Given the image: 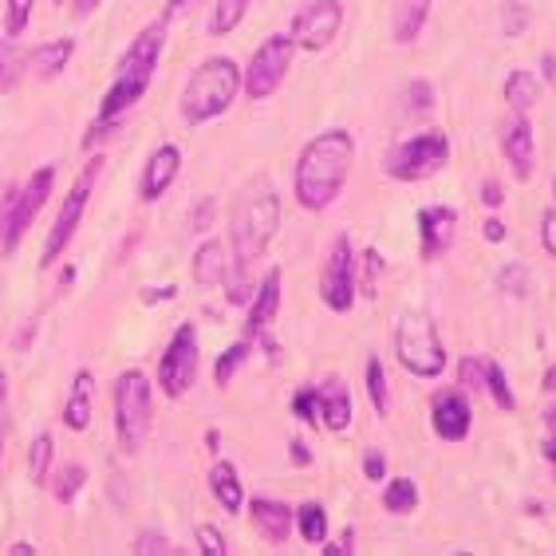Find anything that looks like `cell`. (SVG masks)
I'll return each instance as SVG.
<instances>
[{
    "label": "cell",
    "instance_id": "cell-8",
    "mask_svg": "<svg viewBox=\"0 0 556 556\" xmlns=\"http://www.w3.org/2000/svg\"><path fill=\"white\" fill-rule=\"evenodd\" d=\"M99 170H103V159L96 154V162H87L84 170H79V178H75V186L67 190L64 210H60L52 233L43 241V253H40L43 268L55 265V261L64 257V249L75 241V229H79V222H84V214H87V202H91V190H96V182H99Z\"/></svg>",
    "mask_w": 556,
    "mask_h": 556
},
{
    "label": "cell",
    "instance_id": "cell-57",
    "mask_svg": "<svg viewBox=\"0 0 556 556\" xmlns=\"http://www.w3.org/2000/svg\"><path fill=\"white\" fill-rule=\"evenodd\" d=\"M9 553L12 556H36V545H33V541H16V545H12Z\"/></svg>",
    "mask_w": 556,
    "mask_h": 556
},
{
    "label": "cell",
    "instance_id": "cell-26",
    "mask_svg": "<svg viewBox=\"0 0 556 556\" xmlns=\"http://www.w3.org/2000/svg\"><path fill=\"white\" fill-rule=\"evenodd\" d=\"M536 99H541V84H536V75L514 72L509 79H505V103H509L517 115H525L529 108H536Z\"/></svg>",
    "mask_w": 556,
    "mask_h": 556
},
{
    "label": "cell",
    "instance_id": "cell-14",
    "mask_svg": "<svg viewBox=\"0 0 556 556\" xmlns=\"http://www.w3.org/2000/svg\"><path fill=\"white\" fill-rule=\"evenodd\" d=\"M454 233H458V214L450 205H427L418 214V237H422V257H442L450 245H454Z\"/></svg>",
    "mask_w": 556,
    "mask_h": 556
},
{
    "label": "cell",
    "instance_id": "cell-27",
    "mask_svg": "<svg viewBox=\"0 0 556 556\" xmlns=\"http://www.w3.org/2000/svg\"><path fill=\"white\" fill-rule=\"evenodd\" d=\"M296 529L300 536L308 541V545H324L328 541V514H324V505L308 502L296 509Z\"/></svg>",
    "mask_w": 556,
    "mask_h": 556
},
{
    "label": "cell",
    "instance_id": "cell-34",
    "mask_svg": "<svg viewBox=\"0 0 556 556\" xmlns=\"http://www.w3.org/2000/svg\"><path fill=\"white\" fill-rule=\"evenodd\" d=\"M84 485H87V470H84V466H64V470L55 473V482H52L55 502L72 505L75 497H79V490H84Z\"/></svg>",
    "mask_w": 556,
    "mask_h": 556
},
{
    "label": "cell",
    "instance_id": "cell-43",
    "mask_svg": "<svg viewBox=\"0 0 556 556\" xmlns=\"http://www.w3.org/2000/svg\"><path fill=\"white\" fill-rule=\"evenodd\" d=\"M462 383L473 387V391H482L485 387V359H462Z\"/></svg>",
    "mask_w": 556,
    "mask_h": 556
},
{
    "label": "cell",
    "instance_id": "cell-12",
    "mask_svg": "<svg viewBox=\"0 0 556 556\" xmlns=\"http://www.w3.org/2000/svg\"><path fill=\"white\" fill-rule=\"evenodd\" d=\"M343 28V4L340 0H308L292 21V43L304 52H324Z\"/></svg>",
    "mask_w": 556,
    "mask_h": 556
},
{
    "label": "cell",
    "instance_id": "cell-36",
    "mask_svg": "<svg viewBox=\"0 0 556 556\" xmlns=\"http://www.w3.org/2000/svg\"><path fill=\"white\" fill-rule=\"evenodd\" d=\"M36 0H4V33L21 36L28 24H33Z\"/></svg>",
    "mask_w": 556,
    "mask_h": 556
},
{
    "label": "cell",
    "instance_id": "cell-19",
    "mask_svg": "<svg viewBox=\"0 0 556 556\" xmlns=\"http://www.w3.org/2000/svg\"><path fill=\"white\" fill-rule=\"evenodd\" d=\"M502 150L509 166H514V178L517 182H529L533 178V154H536V139H533V127H529V118L517 115L509 127H505V139Z\"/></svg>",
    "mask_w": 556,
    "mask_h": 556
},
{
    "label": "cell",
    "instance_id": "cell-15",
    "mask_svg": "<svg viewBox=\"0 0 556 556\" xmlns=\"http://www.w3.org/2000/svg\"><path fill=\"white\" fill-rule=\"evenodd\" d=\"M178 170H182V150L174 147V142H166V147L154 150V154L147 159V170H142V182H139L142 202H159L162 193L174 186Z\"/></svg>",
    "mask_w": 556,
    "mask_h": 556
},
{
    "label": "cell",
    "instance_id": "cell-4",
    "mask_svg": "<svg viewBox=\"0 0 556 556\" xmlns=\"http://www.w3.org/2000/svg\"><path fill=\"white\" fill-rule=\"evenodd\" d=\"M237 91H241V67L229 55H214V60L198 64L182 91V123L202 127L210 118L225 115L233 108Z\"/></svg>",
    "mask_w": 556,
    "mask_h": 556
},
{
    "label": "cell",
    "instance_id": "cell-50",
    "mask_svg": "<svg viewBox=\"0 0 556 556\" xmlns=\"http://www.w3.org/2000/svg\"><path fill=\"white\" fill-rule=\"evenodd\" d=\"M383 265V257H379V249H367L364 257V268H367V280H364V292H375V268Z\"/></svg>",
    "mask_w": 556,
    "mask_h": 556
},
{
    "label": "cell",
    "instance_id": "cell-31",
    "mask_svg": "<svg viewBox=\"0 0 556 556\" xmlns=\"http://www.w3.org/2000/svg\"><path fill=\"white\" fill-rule=\"evenodd\" d=\"M249 4H253V0H217L214 16H210V33H214V36L233 33L237 24L245 21Z\"/></svg>",
    "mask_w": 556,
    "mask_h": 556
},
{
    "label": "cell",
    "instance_id": "cell-22",
    "mask_svg": "<svg viewBox=\"0 0 556 556\" xmlns=\"http://www.w3.org/2000/svg\"><path fill=\"white\" fill-rule=\"evenodd\" d=\"M320 395V410H324V427L328 430H348L352 427V395H348V387L340 383V379H324V387L316 391Z\"/></svg>",
    "mask_w": 556,
    "mask_h": 556
},
{
    "label": "cell",
    "instance_id": "cell-28",
    "mask_svg": "<svg viewBox=\"0 0 556 556\" xmlns=\"http://www.w3.org/2000/svg\"><path fill=\"white\" fill-rule=\"evenodd\" d=\"M21 75H24V55L9 36V40H0V96H9L12 87L21 84Z\"/></svg>",
    "mask_w": 556,
    "mask_h": 556
},
{
    "label": "cell",
    "instance_id": "cell-21",
    "mask_svg": "<svg viewBox=\"0 0 556 556\" xmlns=\"http://www.w3.org/2000/svg\"><path fill=\"white\" fill-rule=\"evenodd\" d=\"M229 268H233V261H229V249H225L222 241H202L198 253H193V280H198L202 289L225 285V280H229Z\"/></svg>",
    "mask_w": 556,
    "mask_h": 556
},
{
    "label": "cell",
    "instance_id": "cell-55",
    "mask_svg": "<svg viewBox=\"0 0 556 556\" xmlns=\"http://www.w3.org/2000/svg\"><path fill=\"white\" fill-rule=\"evenodd\" d=\"M485 241H493V245H497V241H505V225L502 222H485Z\"/></svg>",
    "mask_w": 556,
    "mask_h": 556
},
{
    "label": "cell",
    "instance_id": "cell-18",
    "mask_svg": "<svg viewBox=\"0 0 556 556\" xmlns=\"http://www.w3.org/2000/svg\"><path fill=\"white\" fill-rule=\"evenodd\" d=\"M249 517H253V529L265 536L268 545H285L296 525V514H292L285 502H273V497H253L249 505Z\"/></svg>",
    "mask_w": 556,
    "mask_h": 556
},
{
    "label": "cell",
    "instance_id": "cell-47",
    "mask_svg": "<svg viewBox=\"0 0 556 556\" xmlns=\"http://www.w3.org/2000/svg\"><path fill=\"white\" fill-rule=\"evenodd\" d=\"M545 427H548V439H545V446H541V454H545V458L556 466V407H548Z\"/></svg>",
    "mask_w": 556,
    "mask_h": 556
},
{
    "label": "cell",
    "instance_id": "cell-6",
    "mask_svg": "<svg viewBox=\"0 0 556 556\" xmlns=\"http://www.w3.org/2000/svg\"><path fill=\"white\" fill-rule=\"evenodd\" d=\"M395 352L399 364L407 367L410 375H418V379H434L446 367V348H442V336L427 312H407L399 320Z\"/></svg>",
    "mask_w": 556,
    "mask_h": 556
},
{
    "label": "cell",
    "instance_id": "cell-56",
    "mask_svg": "<svg viewBox=\"0 0 556 556\" xmlns=\"http://www.w3.org/2000/svg\"><path fill=\"white\" fill-rule=\"evenodd\" d=\"M99 4H103V0H75V16H91Z\"/></svg>",
    "mask_w": 556,
    "mask_h": 556
},
{
    "label": "cell",
    "instance_id": "cell-48",
    "mask_svg": "<svg viewBox=\"0 0 556 556\" xmlns=\"http://www.w3.org/2000/svg\"><path fill=\"white\" fill-rule=\"evenodd\" d=\"M4 415H9V379L0 371V458H4Z\"/></svg>",
    "mask_w": 556,
    "mask_h": 556
},
{
    "label": "cell",
    "instance_id": "cell-25",
    "mask_svg": "<svg viewBox=\"0 0 556 556\" xmlns=\"http://www.w3.org/2000/svg\"><path fill=\"white\" fill-rule=\"evenodd\" d=\"M210 490L214 497L222 502L225 514H241V505H245V490H241V478H237L233 462H214V470H210Z\"/></svg>",
    "mask_w": 556,
    "mask_h": 556
},
{
    "label": "cell",
    "instance_id": "cell-39",
    "mask_svg": "<svg viewBox=\"0 0 556 556\" xmlns=\"http://www.w3.org/2000/svg\"><path fill=\"white\" fill-rule=\"evenodd\" d=\"M16 186L12 182H0V245H4V237L12 229V214H16Z\"/></svg>",
    "mask_w": 556,
    "mask_h": 556
},
{
    "label": "cell",
    "instance_id": "cell-35",
    "mask_svg": "<svg viewBox=\"0 0 556 556\" xmlns=\"http://www.w3.org/2000/svg\"><path fill=\"white\" fill-rule=\"evenodd\" d=\"M485 391H490L493 403H497L502 410H514L517 407L514 391H509V379H505L502 364H493V359H485Z\"/></svg>",
    "mask_w": 556,
    "mask_h": 556
},
{
    "label": "cell",
    "instance_id": "cell-40",
    "mask_svg": "<svg viewBox=\"0 0 556 556\" xmlns=\"http://www.w3.org/2000/svg\"><path fill=\"white\" fill-rule=\"evenodd\" d=\"M497 280H502V289L509 292V296H525V292H529V273H525V265H505Z\"/></svg>",
    "mask_w": 556,
    "mask_h": 556
},
{
    "label": "cell",
    "instance_id": "cell-16",
    "mask_svg": "<svg viewBox=\"0 0 556 556\" xmlns=\"http://www.w3.org/2000/svg\"><path fill=\"white\" fill-rule=\"evenodd\" d=\"M280 312V268H273L265 280H261V289L253 292V308H249V336H253V343H265L268 352H273V340H268V328H273V320H277Z\"/></svg>",
    "mask_w": 556,
    "mask_h": 556
},
{
    "label": "cell",
    "instance_id": "cell-58",
    "mask_svg": "<svg viewBox=\"0 0 556 556\" xmlns=\"http://www.w3.org/2000/svg\"><path fill=\"white\" fill-rule=\"evenodd\" d=\"M545 391L548 395H556V364L548 367V375H545Z\"/></svg>",
    "mask_w": 556,
    "mask_h": 556
},
{
    "label": "cell",
    "instance_id": "cell-49",
    "mask_svg": "<svg viewBox=\"0 0 556 556\" xmlns=\"http://www.w3.org/2000/svg\"><path fill=\"white\" fill-rule=\"evenodd\" d=\"M541 241H545V249L556 257V210L545 214V222H541Z\"/></svg>",
    "mask_w": 556,
    "mask_h": 556
},
{
    "label": "cell",
    "instance_id": "cell-10",
    "mask_svg": "<svg viewBox=\"0 0 556 556\" xmlns=\"http://www.w3.org/2000/svg\"><path fill=\"white\" fill-rule=\"evenodd\" d=\"M355 249H352V237L340 233L328 245V257H324V273H320V300L328 304V312H352L355 304Z\"/></svg>",
    "mask_w": 556,
    "mask_h": 556
},
{
    "label": "cell",
    "instance_id": "cell-23",
    "mask_svg": "<svg viewBox=\"0 0 556 556\" xmlns=\"http://www.w3.org/2000/svg\"><path fill=\"white\" fill-rule=\"evenodd\" d=\"M75 55V43L67 40H48V43H36L33 52L24 55V64L33 67V75H40V79H55V75L64 72L67 60Z\"/></svg>",
    "mask_w": 556,
    "mask_h": 556
},
{
    "label": "cell",
    "instance_id": "cell-11",
    "mask_svg": "<svg viewBox=\"0 0 556 556\" xmlns=\"http://www.w3.org/2000/svg\"><path fill=\"white\" fill-rule=\"evenodd\" d=\"M198 383V328L182 324L174 340L166 343L159 364V387L166 399H182L190 387Z\"/></svg>",
    "mask_w": 556,
    "mask_h": 556
},
{
    "label": "cell",
    "instance_id": "cell-9",
    "mask_svg": "<svg viewBox=\"0 0 556 556\" xmlns=\"http://www.w3.org/2000/svg\"><path fill=\"white\" fill-rule=\"evenodd\" d=\"M292 52H296L292 36H285V33L268 36L257 52H253L245 75H241V87H245V96L249 99L277 96L280 84H285V75H289V67H292Z\"/></svg>",
    "mask_w": 556,
    "mask_h": 556
},
{
    "label": "cell",
    "instance_id": "cell-44",
    "mask_svg": "<svg viewBox=\"0 0 556 556\" xmlns=\"http://www.w3.org/2000/svg\"><path fill=\"white\" fill-rule=\"evenodd\" d=\"M505 33L509 36H517L529 24V12H525V4H517V0H505Z\"/></svg>",
    "mask_w": 556,
    "mask_h": 556
},
{
    "label": "cell",
    "instance_id": "cell-45",
    "mask_svg": "<svg viewBox=\"0 0 556 556\" xmlns=\"http://www.w3.org/2000/svg\"><path fill=\"white\" fill-rule=\"evenodd\" d=\"M364 473H367V482H383L387 478V458L379 450H367L364 454Z\"/></svg>",
    "mask_w": 556,
    "mask_h": 556
},
{
    "label": "cell",
    "instance_id": "cell-24",
    "mask_svg": "<svg viewBox=\"0 0 556 556\" xmlns=\"http://www.w3.org/2000/svg\"><path fill=\"white\" fill-rule=\"evenodd\" d=\"M430 4L434 0H395V16H391V33H395V43H415L427 28Z\"/></svg>",
    "mask_w": 556,
    "mask_h": 556
},
{
    "label": "cell",
    "instance_id": "cell-13",
    "mask_svg": "<svg viewBox=\"0 0 556 556\" xmlns=\"http://www.w3.org/2000/svg\"><path fill=\"white\" fill-rule=\"evenodd\" d=\"M52 186H55V166H40V170H33L28 186L16 193V214H12V229H9V237H4V253H12V249L21 245V237L28 233V225L36 222L43 202L52 198Z\"/></svg>",
    "mask_w": 556,
    "mask_h": 556
},
{
    "label": "cell",
    "instance_id": "cell-41",
    "mask_svg": "<svg viewBox=\"0 0 556 556\" xmlns=\"http://www.w3.org/2000/svg\"><path fill=\"white\" fill-rule=\"evenodd\" d=\"M198 548H202L205 556H225V553H229V548H225V536L217 533L214 525H202V529H198Z\"/></svg>",
    "mask_w": 556,
    "mask_h": 556
},
{
    "label": "cell",
    "instance_id": "cell-32",
    "mask_svg": "<svg viewBox=\"0 0 556 556\" xmlns=\"http://www.w3.org/2000/svg\"><path fill=\"white\" fill-rule=\"evenodd\" d=\"M367 399H371V407L379 415L391 410V391H387V371L379 364V355H367Z\"/></svg>",
    "mask_w": 556,
    "mask_h": 556
},
{
    "label": "cell",
    "instance_id": "cell-61",
    "mask_svg": "<svg viewBox=\"0 0 556 556\" xmlns=\"http://www.w3.org/2000/svg\"><path fill=\"white\" fill-rule=\"evenodd\" d=\"M553 470H556V466H553Z\"/></svg>",
    "mask_w": 556,
    "mask_h": 556
},
{
    "label": "cell",
    "instance_id": "cell-7",
    "mask_svg": "<svg viewBox=\"0 0 556 556\" xmlns=\"http://www.w3.org/2000/svg\"><path fill=\"white\" fill-rule=\"evenodd\" d=\"M450 162V139L442 130H422L415 139L399 142L391 154H387V174L395 182H422L430 174H439Z\"/></svg>",
    "mask_w": 556,
    "mask_h": 556
},
{
    "label": "cell",
    "instance_id": "cell-33",
    "mask_svg": "<svg viewBox=\"0 0 556 556\" xmlns=\"http://www.w3.org/2000/svg\"><path fill=\"white\" fill-rule=\"evenodd\" d=\"M52 454L55 442L52 434H40L28 450V473H33V485H48V470H52Z\"/></svg>",
    "mask_w": 556,
    "mask_h": 556
},
{
    "label": "cell",
    "instance_id": "cell-1",
    "mask_svg": "<svg viewBox=\"0 0 556 556\" xmlns=\"http://www.w3.org/2000/svg\"><path fill=\"white\" fill-rule=\"evenodd\" d=\"M280 225V198L268 186L257 190H245L241 202L233 205V217H229V241H233V268H229V300L233 304H245L253 296V268L265 257L268 241Z\"/></svg>",
    "mask_w": 556,
    "mask_h": 556
},
{
    "label": "cell",
    "instance_id": "cell-20",
    "mask_svg": "<svg viewBox=\"0 0 556 556\" xmlns=\"http://www.w3.org/2000/svg\"><path fill=\"white\" fill-rule=\"evenodd\" d=\"M91 418H96V375L75 371L72 395H67V403H64V427L75 430V434H84V430L91 427Z\"/></svg>",
    "mask_w": 556,
    "mask_h": 556
},
{
    "label": "cell",
    "instance_id": "cell-52",
    "mask_svg": "<svg viewBox=\"0 0 556 556\" xmlns=\"http://www.w3.org/2000/svg\"><path fill=\"white\" fill-rule=\"evenodd\" d=\"M482 202L490 205V210H497V205H502V186H497V182H485L482 186Z\"/></svg>",
    "mask_w": 556,
    "mask_h": 556
},
{
    "label": "cell",
    "instance_id": "cell-2",
    "mask_svg": "<svg viewBox=\"0 0 556 556\" xmlns=\"http://www.w3.org/2000/svg\"><path fill=\"white\" fill-rule=\"evenodd\" d=\"M355 162V139L348 130H324L296 159V202L320 214L340 198L348 170Z\"/></svg>",
    "mask_w": 556,
    "mask_h": 556
},
{
    "label": "cell",
    "instance_id": "cell-53",
    "mask_svg": "<svg viewBox=\"0 0 556 556\" xmlns=\"http://www.w3.org/2000/svg\"><path fill=\"white\" fill-rule=\"evenodd\" d=\"M292 462H296V466H308V462H312L308 446H304L300 439H292Z\"/></svg>",
    "mask_w": 556,
    "mask_h": 556
},
{
    "label": "cell",
    "instance_id": "cell-30",
    "mask_svg": "<svg viewBox=\"0 0 556 556\" xmlns=\"http://www.w3.org/2000/svg\"><path fill=\"white\" fill-rule=\"evenodd\" d=\"M418 505V485L410 478H395V482H387L383 490V509L387 514H410Z\"/></svg>",
    "mask_w": 556,
    "mask_h": 556
},
{
    "label": "cell",
    "instance_id": "cell-29",
    "mask_svg": "<svg viewBox=\"0 0 556 556\" xmlns=\"http://www.w3.org/2000/svg\"><path fill=\"white\" fill-rule=\"evenodd\" d=\"M253 355V348H249V340H237L233 348H225L222 355H217V367H214V379L217 387H229L233 383V375L245 367V359Z\"/></svg>",
    "mask_w": 556,
    "mask_h": 556
},
{
    "label": "cell",
    "instance_id": "cell-37",
    "mask_svg": "<svg viewBox=\"0 0 556 556\" xmlns=\"http://www.w3.org/2000/svg\"><path fill=\"white\" fill-rule=\"evenodd\" d=\"M292 415L304 418L308 427L324 422V410H320V395H316V387H300L296 399H292Z\"/></svg>",
    "mask_w": 556,
    "mask_h": 556
},
{
    "label": "cell",
    "instance_id": "cell-3",
    "mask_svg": "<svg viewBox=\"0 0 556 556\" xmlns=\"http://www.w3.org/2000/svg\"><path fill=\"white\" fill-rule=\"evenodd\" d=\"M166 33H170V24L159 16V21L147 24V28L135 36L127 55L118 60L115 79H111V87L103 91V99H99V111H96L99 123H118V118L127 115V111L147 96L150 79H154V72H159L162 48H166Z\"/></svg>",
    "mask_w": 556,
    "mask_h": 556
},
{
    "label": "cell",
    "instance_id": "cell-51",
    "mask_svg": "<svg viewBox=\"0 0 556 556\" xmlns=\"http://www.w3.org/2000/svg\"><path fill=\"white\" fill-rule=\"evenodd\" d=\"M193 4H198V0H166V9H162V21L174 24L186 9H193Z\"/></svg>",
    "mask_w": 556,
    "mask_h": 556
},
{
    "label": "cell",
    "instance_id": "cell-60",
    "mask_svg": "<svg viewBox=\"0 0 556 556\" xmlns=\"http://www.w3.org/2000/svg\"><path fill=\"white\" fill-rule=\"evenodd\" d=\"M52 4H64V0H52Z\"/></svg>",
    "mask_w": 556,
    "mask_h": 556
},
{
    "label": "cell",
    "instance_id": "cell-17",
    "mask_svg": "<svg viewBox=\"0 0 556 556\" xmlns=\"http://www.w3.org/2000/svg\"><path fill=\"white\" fill-rule=\"evenodd\" d=\"M430 418H434V434H439L442 442H462L466 434H470V403L458 395V391H442V395H434V407H430Z\"/></svg>",
    "mask_w": 556,
    "mask_h": 556
},
{
    "label": "cell",
    "instance_id": "cell-54",
    "mask_svg": "<svg viewBox=\"0 0 556 556\" xmlns=\"http://www.w3.org/2000/svg\"><path fill=\"white\" fill-rule=\"evenodd\" d=\"M142 300H147V304H154V300H174V285H166V289H147Z\"/></svg>",
    "mask_w": 556,
    "mask_h": 556
},
{
    "label": "cell",
    "instance_id": "cell-5",
    "mask_svg": "<svg viewBox=\"0 0 556 556\" xmlns=\"http://www.w3.org/2000/svg\"><path fill=\"white\" fill-rule=\"evenodd\" d=\"M150 410H154V391H150L147 371L130 367V371L118 375V383H115V439H118V450H123L127 458H135V454L147 446Z\"/></svg>",
    "mask_w": 556,
    "mask_h": 556
},
{
    "label": "cell",
    "instance_id": "cell-59",
    "mask_svg": "<svg viewBox=\"0 0 556 556\" xmlns=\"http://www.w3.org/2000/svg\"><path fill=\"white\" fill-rule=\"evenodd\" d=\"M545 79H548V84H556V60H553V55H548V60H545Z\"/></svg>",
    "mask_w": 556,
    "mask_h": 556
},
{
    "label": "cell",
    "instance_id": "cell-38",
    "mask_svg": "<svg viewBox=\"0 0 556 556\" xmlns=\"http://www.w3.org/2000/svg\"><path fill=\"white\" fill-rule=\"evenodd\" d=\"M135 556H170L178 553V548L170 545V536H162V533H139V541H135V548H130Z\"/></svg>",
    "mask_w": 556,
    "mask_h": 556
},
{
    "label": "cell",
    "instance_id": "cell-42",
    "mask_svg": "<svg viewBox=\"0 0 556 556\" xmlns=\"http://www.w3.org/2000/svg\"><path fill=\"white\" fill-rule=\"evenodd\" d=\"M407 103H410L407 111H418V115H422V111L434 108V91H430V84H422V79H415V84L407 87Z\"/></svg>",
    "mask_w": 556,
    "mask_h": 556
},
{
    "label": "cell",
    "instance_id": "cell-46",
    "mask_svg": "<svg viewBox=\"0 0 556 556\" xmlns=\"http://www.w3.org/2000/svg\"><path fill=\"white\" fill-rule=\"evenodd\" d=\"M210 217H214V198H202V202H198V214L190 217L193 233H205V229H210Z\"/></svg>",
    "mask_w": 556,
    "mask_h": 556
}]
</instances>
